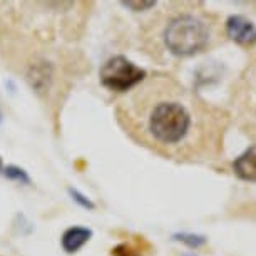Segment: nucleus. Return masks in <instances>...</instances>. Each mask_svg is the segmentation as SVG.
<instances>
[{"label": "nucleus", "mask_w": 256, "mask_h": 256, "mask_svg": "<svg viewBox=\"0 0 256 256\" xmlns=\"http://www.w3.org/2000/svg\"><path fill=\"white\" fill-rule=\"evenodd\" d=\"M122 6L131 8L134 12H142V10H149V8L156 7V2H154V0H149V2H134V0H128V2H122Z\"/></svg>", "instance_id": "obj_10"}, {"label": "nucleus", "mask_w": 256, "mask_h": 256, "mask_svg": "<svg viewBox=\"0 0 256 256\" xmlns=\"http://www.w3.org/2000/svg\"><path fill=\"white\" fill-rule=\"evenodd\" d=\"M233 171L241 181L256 182V144L244 149L233 161Z\"/></svg>", "instance_id": "obj_6"}, {"label": "nucleus", "mask_w": 256, "mask_h": 256, "mask_svg": "<svg viewBox=\"0 0 256 256\" xmlns=\"http://www.w3.org/2000/svg\"><path fill=\"white\" fill-rule=\"evenodd\" d=\"M4 174H6L7 180H10V181L26 182V184L30 182V180H28V176H27V172L24 171L22 168H17V166H7L6 169H4Z\"/></svg>", "instance_id": "obj_9"}, {"label": "nucleus", "mask_w": 256, "mask_h": 256, "mask_svg": "<svg viewBox=\"0 0 256 256\" xmlns=\"http://www.w3.org/2000/svg\"><path fill=\"white\" fill-rule=\"evenodd\" d=\"M224 30L226 36L238 46L253 47L256 44V24L241 14L228 17L224 24Z\"/></svg>", "instance_id": "obj_5"}, {"label": "nucleus", "mask_w": 256, "mask_h": 256, "mask_svg": "<svg viewBox=\"0 0 256 256\" xmlns=\"http://www.w3.org/2000/svg\"><path fill=\"white\" fill-rule=\"evenodd\" d=\"M233 104L240 128L256 139V59L246 66L236 82Z\"/></svg>", "instance_id": "obj_3"}, {"label": "nucleus", "mask_w": 256, "mask_h": 256, "mask_svg": "<svg viewBox=\"0 0 256 256\" xmlns=\"http://www.w3.org/2000/svg\"><path fill=\"white\" fill-rule=\"evenodd\" d=\"M162 38L171 54L190 57L206 49L211 40V28L201 17L182 14L169 20Z\"/></svg>", "instance_id": "obj_2"}, {"label": "nucleus", "mask_w": 256, "mask_h": 256, "mask_svg": "<svg viewBox=\"0 0 256 256\" xmlns=\"http://www.w3.org/2000/svg\"><path fill=\"white\" fill-rule=\"evenodd\" d=\"M120 104L126 131L162 156L210 161L223 151L228 114L169 77L146 79Z\"/></svg>", "instance_id": "obj_1"}, {"label": "nucleus", "mask_w": 256, "mask_h": 256, "mask_svg": "<svg viewBox=\"0 0 256 256\" xmlns=\"http://www.w3.org/2000/svg\"><path fill=\"white\" fill-rule=\"evenodd\" d=\"M70 192V196H72V200H74L76 202H79V204L82 208H88V210H94V202L89 200V198H86L84 194H80L77 190H69Z\"/></svg>", "instance_id": "obj_11"}, {"label": "nucleus", "mask_w": 256, "mask_h": 256, "mask_svg": "<svg viewBox=\"0 0 256 256\" xmlns=\"http://www.w3.org/2000/svg\"><path fill=\"white\" fill-rule=\"evenodd\" d=\"M100 82L114 92H129L148 79L146 70L141 69L124 56H116L100 67Z\"/></svg>", "instance_id": "obj_4"}, {"label": "nucleus", "mask_w": 256, "mask_h": 256, "mask_svg": "<svg viewBox=\"0 0 256 256\" xmlns=\"http://www.w3.org/2000/svg\"><path fill=\"white\" fill-rule=\"evenodd\" d=\"M174 240L181 241V243L188 244L190 248H200L206 243V238L201 234H192V233H180V234H174Z\"/></svg>", "instance_id": "obj_8"}, {"label": "nucleus", "mask_w": 256, "mask_h": 256, "mask_svg": "<svg viewBox=\"0 0 256 256\" xmlns=\"http://www.w3.org/2000/svg\"><path fill=\"white\" fill-rule=\"evenodd\" d=\"M92 236V231L89 228H82V226H72V228L66 230L64 234H62V248L67 253H76L79 251L82 246H84Z\"/></svg>", "instance_id": "obj_7"}, {"label": "nucleus", "mask_w": 256, "mask_h": 256, "mask_svg": "<svg viewBox=\"0 0 256 256\" xmlns=\"http://www.w3.org/2000/svg\"><path fill=\"white\" fill-rule=\"evenodd\" d=\"M0 171H2V158H0Z\"/></svg>", "instance_id": "obj_12"}]
</instances>
